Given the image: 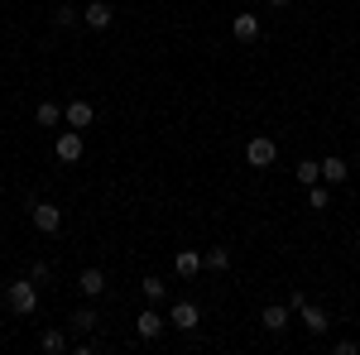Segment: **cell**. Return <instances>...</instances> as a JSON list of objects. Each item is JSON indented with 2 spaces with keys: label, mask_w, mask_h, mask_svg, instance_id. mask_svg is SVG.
Instances as JSON below:
<instances>
[{
  "label": "cell",
  "mask_w": 360,
  "mask_h": 355,
  "mask_svg": "<svg viewBox=\"0 0 360 355\" xmlns=\"http://www.w3.org/2000/svg\"><path fill=\"white\" fill-rule=\"evenodd\" d=\"M307 207H312V212H327V207H332V192H327V183H312V188H307Z\"/></svg>",
  "instance_id": "cell-21"
},
{
  "label": "cell",
  "mask_w": 360,
  "mask_h": 355,
  "mask_svg": "<svg viewBox=\"0 0 360 355\" xmlns=\"http://www.w3.org/2000/svg\"><path fill=\"white\" fill-rule=\"evenodd\" d=\"M82 149H86V139H82V130H72V125L53 135V159H58V164H77Z\"/></svg>",
  "instance_id": "cell-2"
},
{
  "label": "cell",
  "mask_w": 360,
  "mask_h": 355,
  "mask_svg": "<svg viewBox=\"0 0 360 355\" xmlns=\"http://www.w3.org/2000/svg\"><path fill=\"white\" fill-rule=\"evenodd\" d=\"M91 120H96V110H91V101H68L63 106V125H72V130H91Z\"/></svg>",
  "instance_id": "cell-8"
},
{
  "label": "cell",
  "mask_w": 360,
  "mask_h": 355,
  "mask_svg": "<svg viewBox=\"0 0 360 355\" xmlns=\"http://www.w3.org/2000/svg\"><path fill=\"white\" fill-rule=\"evenodd\" d=\"M77 288H82V298L96 302L101 293H106V273H101V269H82V273H77Z\"/></svg>",
  "instance_id": "cell-12"
},
{
  "label": "cell",
  "mask_w": 360,
  "mask_h": 355,
  "mask_svg": "<svg viewBox=\"0 0 360 355\" xmlns=\"http://www.w3.org/2000/svg\"><path fill=\"white\" fill-rule=\"evenodd\" d=\"M293 178H298L303 188H312V183H322V159H303V164L293 168Z\"/></svg>",
  "instance_id": "cell-20"
},
{
  "label": "cell",
  "mask_w": 360,
  "mask_h": 355,
  "mask_svg": "<svg viewBox=\"0 0 360 355\" xmlns=\"http://www.w3.org/2000/svg\"><path fill=\"white\" fill-rule=\"evenodd\" d=\"M288 307H293V312H303V307H307V293H303V288H293V293H288Z\"/></svg>",
  "instance_id": "cell-24"
},
{
  "label": "cell",
  "mask_w": 360,
  "mask_h": 355,
  "mask_svg": "<svg viewBox=\"0 0 360 355\" xmlns=\"http://www.w3.org/2000/svg\"><path fill=\"white\" fill-rule=\"evenodd\" d=\"M197 322H202V307H197L193 298H183V302L168 307V327H173V331H188V336H193Z\"/></svg>",
  "instance_id": "cell-6"
},
{
  "label": "cell",
  "mask_w": 360,
  "mask_h": 355,
  "mask_svg": "<svg viewBox=\"0 0 360 355\" xmlns=\"http://www.w3.org/2000/svg\"><path fill=\"white\" fill-rule=\"evenodd\" d=\"M111 20H115V10L106 5V0H86L82 5V25L86 29H111Z\"/></svg>",
  "instance_id": "cell-9"
},
{
  "label": "cell",
  "mask_w": 360,
  "mask_h": 355,
  "mask_svg": "<svg viewBox=\"0 0 360 355\" xmlns=\"http://www.w3.org/2000/svg\"><path fill=\"white\" fill-rule=\"evenodd\" d=\"M29 221H34L39 235H58L63 231V207H53V202H29Z\"/></svg>",
  "instance_id": "cell-3"
},
{
  "label": "cell",
  "mask_w": 360,
  "mask_h": 355,
  "mask_svg": "<svg viewBox=\"0 0 360 355\" xmlns=\"http://www.w3.org/2000/svg\"><path fill=\"white\" fill-rule=\"evenodd\" d=\"M274 159H278V144H274L269 135L245 139V164H250V168H274Z\"/></svg>",
  "instance_id": "cell-4"
},
{
  "label": "cell",
  "mask_w": 360,
  "mask_h": 355,
  "mask_svg": "<svg viewBox=\"0 0 360 355\" xmlns=\"http://www.w3.org/2000/svg\"><path fill=\"white\" fill-rule=\"evenodd\" d=\"M202 269L226 273V269H231V250H226V245H207V250H202Z\"/></svg>",
  "instance_id": "cell-14"
},
{
  "label": "cell",
  "mask_w": 360,
  "mask_h": 355,
  "mask_svg": "<svg viewBox=\"0 0 360 355\" xmlns=\"http://www.w3.org/2000/svg\"><path fill=\"white\" fill-rule=\"evenodd\" d=\"M68 327H72V331H96V327H101V317H96V307H77V312L68 317Z\"/></svg>",
  "instance_id": "cell-19"
},
{
  "label": "cell",
  "mask_w": 360,
  "mask_h": 355,
  "mask_svg": "<svg viewBox=\"0 0 360 355\" xmlns=\"http://www.w3.org/2000/svg\"><path fill=\"white\" fill-rule=\"evenodd\" d=\"M288 322H293V307H288V302H269V307L259 312V327L269 331V336H278V331H288Z\"/></svg>",
  "instance_id": "cell-7"
},
{
  "label": "cell",
  "mask_w": 360,
  "mask_h": 355,
  "mask_svg": "<svg viewBox=\"0 0 360 355\" xmlns=\"http://www.w3.org/2000/svg\"><path fill=\"white\" fill-rule=\"evenodd\" d=\"M53 25H58V29H72V25H82V10H77L72 0H63V5H53Z\"/></svg>",
  "instance_id": "cell-18"
},
{
  "label": "cell",
  "mask_w": 360,
  "mask_h": 355,
  "mask_svg": "<svg viewBox=\"0 0 360 355\" xmlns=\"http://www.w3.org/2000/svg\"><path fill=\"white\" fill-rule=\"evenodd\" d=\"M173 269H178V278H197V273H202V254H197V250H178Z\"/></svg>",
  "instance_id": "cell-16"
},
{
  "label": "cell",
  "mask_w": 360,
  "mask_h": 355,
  "mask_svg": "<svg viewBox=\"0 0 360 355\" xmlns=\"http://www.w3.org/2000/svg\"><path fill=\"white\" fill-rule=\"evenodd\" d=\"M0 5H5V0H0Z\"/></svg>",
  "instance_id": "cell-27"
},
{
  "label": "cell",
  "mask_w": 360,
  "mask_h": 355,
  "mask_svg": "<svg viewBox=\"0 0 360 355\" xmlns=\"http://www.w3.org/2000/svg\"><path fill=\"white\" fill-rule=\"evenodd\" d=\"M139 293H144V302H159V307H164L168 302V283L159 278V273H149V278H139Z\"/></svg>",
  "instance_id": "cell-15"
},
{
  "label": "cell",
  "mask_w": 360,
  "mask_h": 355,
  "mask_svg": "<svg viewBox=\"0 0 360 355\" xmlns=\"http://www.w3.org/2000/svg\"><path fill=\"white\" fill-rule=\"evenodd\" d=\"M135 331H139V341H159V336L168 331V317L159 312V302H149V307L135 317Z\"/></svg>",
  "instance_id": "cell-5"
},
{
  "label": "cell",
  "mask_w": 360,
  "mask_h": 355,
  "mask_svg": "<svg viewBox=\"0 0 360 355\" xmlns=\"http://www.w3.org/2000/svg\"><path fill=\"white\" fill-rule=\"evenodd\" d=\"M231 34H236V39H240V44H259V34H264V29H259V15H236V20H231Z\"/></svg>",
  "instance_id": "cell-10"
},
{
  "label": "cell",
  "mask_w": 360,
  "mask_h": 355,
  "mask_svg": "<svg viewBox=\"0 0 360 355\" xmlns=\"http://www.w3.org/2000/svg\"><path fill=\"white\" fill-rule=\"evenodd\" d=\"M39 346H44V351H49V355H58V351H68V336H63V331H58V327H49V331H44V336H39Z\"/></svg>",
  "instance_id": "cell-22"
},
{
  "label": "cell",
  "mask_w": 360,
  "mask_h": 355,
  "mask_svg": "<svg viewBox=\"0 0 360 355\" xmlns=\"http://www.w3.org/2000/svg\"><path fill=\"white\" fill-rule=\"evenodd\" d=\"M346 178H351V164H346V159H341V154H327V159H322V183H346Z\"/></svg>",
  "instance_id": "cell-13"
},
{
  "label": "cell",
  "mask_w": 360,
  "mask_h": 355,
  "mask_svg": "<svg viewBox=\"0 0 360 355\" xmlns=\"http://www.w3.org/2000/svg\"><path fill=\"white\" fill-rule=\"evenodd\" d=\"M29 278H34V283H49V278H53V269H49L44 259H34V264H29Z\"/></svg>",
  "instance_id": "cell-23"
},
{
  "label": "cell",
  "mask_w": 360,
  "mask_h": 355,
  "mask_svg": "<svg viewBox=\"0 0 360 355\" xmlns=\"http://www.w3.org/2000/svg\"><path fill=\"white\" fill-rule=\"evenodd\" d=\"M34 120H39L44 130H58V125H63V106H58V101H39V106H34Z\"/></svg>",
  "instance_id": "cell-17"
},
{
  "label": "cell",
  "mask_w": 360,
  "mask_h": 355,
  "mask_svg": "<svg viewBox=\"0 0 360 355\" xmlns=\"http://www.w3.org/2000/svg\"><path fill=\"white\" fill-rule=\"evenodd\" d=\"M5 302H10L15 317H34V312H39V283H34V278H15V283L5 288Z\"/></svg>",
  "instance_id": "cell-1"
},
{
  "label": "cell",
  "mask_w": 360,
  "mask_h": 355,
  "mask_svg": "<svg viewBox=\"0 0 360 355\" xmlns=\"http://www.w3.org/2000/svg\"><path fill=\"white\" fill-rule=\"evenodd\" d=\"M332 351H336V355H356V351H360V341H336Z\"/></svg>",
  "instance_id": "cell-25"
},
{
  "label": "cell",
  "mask_w": 360,
  "mask_h": 355,
  "mask_svg": "<svg viewBox=\"0 0 360 355\" xmlns=\"http://www.w3.org/2000/svg\"><path fill=\"white\" fill-rule=\"evenodd\" d=\"M298 322H303L312 336H327V331H332V317H327V307H312V302H307L303 312H298Z\"/></svg>",
  "instance_id": "cell-11"
},
{
  "label": "cell",
  "mask_w": 360,
  "mask_h": 355,
  "mask_svg": "<svg viewBox=\"0 0 360 355\" xmlns=\"http://www.w3.org/2000/svg\"><path fill=\"white\" fill-rule=\"evenodd\" d=\"M269 5H274V10H288V5H293V0H269Z\"/></svg>",
  "instance_id": "cell-26"
}]
</instances>
